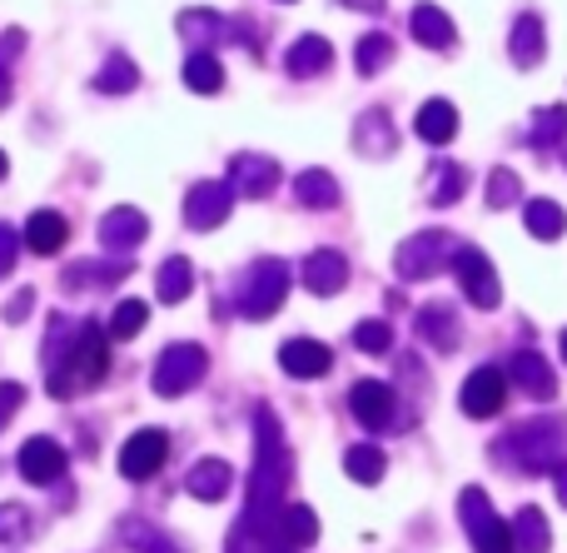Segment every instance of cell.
Returning <instances> with one entry per match:
<instances>
[{"instance_id":"6da1fadb","label":"cell","mask_w":567,"mask_h":553,"mask_svg":"<svg viewBox=\"0 0 567 553\" xmlns=\"http://www.w3.org/2000/svg\"><path fill=\"white\" fill-rule=\"evenodd\" d=\"M293 474V454L284 444V424L269 404L255 409V474H249V504L239 514V529L259 539H279L284 489Z\"/></svg>"},{"instance_id":"7a4b0ae2","label":"cell","mask_w":567,"mask_h":553,"mask_svg":"<svg viewBox=\"0 0 567 553\" xmlns=\"http://www.w3.org/2000/svg\"><path fill=\"white\" fill-rule=\"evenodd\" d=\"M105 375H110V335L105 325L85 319L75 329V339H70V349L50 365V399H70L80 389H95L105 385Z\"/></svg>"},{"instance_id":"3957f363","label":"cell","mask_w":567,"mask_h":553,"mask_svg":"<svg viewBox=\"0 0 567 553\" xmlns=\"http://www.w3.org/2000/svg\"><path fill=\"white\" fill-rule=\"evenodd\" d=\"M493 459L518 474H553L567 459V424L563 419H528L493 444Z\"/></svg>"},{"instance_id":"277c9868","label":"cell","mask_w":567,"mask_h":553,"mask_svg":"<svg viewBox=\"0 0 567 553\" xmlns=\"http://www.w3.org/2000/svg\"><path fill=\"white\" fill-rule=\"evenodd\" d=\"M458 519H463V529H468V539H473V553H518L513 524H503V519L493 514L488 494H483L478 484H468L458 494Z\"/></svg>"},{"instance_id":"5b68a950","label":"cell","mask_w":567,"mask_h":553,"mask_svg":"<svg viewBox=\"0 0 567 553\" xmlns=\"http://www.w3.org/2000/svg\"><path fill=\"white\" fill-rule=\"evenodd\" d=\"M284 295H289V265H284V259H255L249 275H245V285H239L235 305H239V315L259 325V319L279 315Z\"/></svg>"},{"instance_id":"8992f818","label":"cell","mask_w":567,"mask_h":553,"mask_svg":"<svg viewBox=\"0 0 567 553\" xmlns=\"http://www.w3.org/2000/svg\"><path fill=\"white\" fill-rule=\"evenodd\" d=\"M453 255H458V245L449 229H419L399 245L393 269H399V279H433L443 265H453Z\"/></svg>"},{"instance_id":"52a82bcc","label":"cell","mask_w":567,"mask_h":553,"mask_svg":"<svg viewBox=\"0 0 567 553\" xmlns=\"http://www.w3.org/2000/svg\"><path fill=\"white\" fill-rule=\"evenodd\" d=\"M209 369V355L199 345H189V339H179V345H169L165 355L155 359V375H150V385H155L159 399H179L189 395V389L205 379Z\"/></svg>"},{"instance_id":"ba28073f","label":"cell","mask_w":567,"mask_h":553,"mask_svg":"<svg viewBox=\"0 0 567 553\" xmlns=\"http://www.w3.org/2000/svg\"><path fill=\"white\" fill-rule=\"evenodd\" d=\"M453 275H458L463 295H468L473 309H498L503 305V285H498V269L488 265V255L473 245H458L453 255Z\"/></svg>"},{"instance_id":"9c48e42d","label":"cell","mask_w":567,"mask_h":553,"mask_svg":"<svg viewBox=\"0 0 567 553\" xmlns=\"http://www.w3.org/2000/svg\"><path fill=\"white\" fill-rule=\"evenodd\" d=\"M235 199L239 195L229 180H199V185H189V195H185V225L199 229V235H209V229H219L229 219Z\"/></svg>"},{"instance_id":"30bf717a","label":"cell","mask_w":567,"mask_h":553,"mask_svg":"<svg viewBox=\"0 0 567 553\" xmlns=\"http://www.w3.org/2000/svg\"><path fill=\"white\" fill-rule=\"evenodd\" d=\"M165 459H169L165 429H140V434H130L125 449H120V474H125L130 484H145V479H155L159 469H165Z\"/></svg>"},{"instance_id":"8fae6325","label":"cell","mask_w":567,"mask_h":553,"mask_svg":"<svg viewBox=\"0 0 567 553\" xmlns=\"http://www.w3.org/2000/svg\"><path fill=\"white\" fill-rule=\"evenodd\" d=\"M503 399H508V375H503L498 365L473 369V375L463 379V389H458V404H463V414L468 419H493L503 409Z\"/></svg>"},{"instance_id":"7c38bea8","label":"cell","mask_w":567,"mask_h":553,"mask_svg":"<svg viewBox=\"0 0 567 553\" xmlns=\"http://www.w3.org/2000/svg\"><path fill=\"white\" fill-rule=\"evenodd\" d=\"M349 409H353V419H359L363 429L403 424V419H399V395H393L383 379H359V385H353V395H349Z\"/></svg>"},{"instance_id":"4fadbf2b","label":"cell","mask_w":567,"mask_h":553,"mask_svg":"<svg viewBox=\"0 0 567 553\" xmlns=\"http://www.w3.org/2000/svg\"><path fill=\"white\" fill-rule=\"evenodd\" d=\"M229 185H235V195H245V199H269L279 190V160L245 150V155L229 160Z\"/></svg>"},{"instance_id":"5bb4252c","label":"cell","mask_w":567,"mask_h":553,"mask_svg":"<svg viewBox=\"0 0 567 553\" xmlns=\"http://www.w3.org/2000/svg\"><path fill=\"white\" fill-rule=\"evenodd\" d=\"M245 20H229L219 10H185L179 16V35L189 40L195 50H215V45H229V40H245Z\"/></svg>"},{"instance_id":"9a60e30c","label":"cell","mask_w":567,"mask_h":553,"mask_svg":"<svg viewBox=\"0 0 567 553\" xmlns=\"http://www.w3.org/2000/svg\"><path fill=\"white\" fill-rule=\"evenodd\" d=\"M20 479H30V484H55L60 474H65V449L55 444V439L50 434H35V439H25V444H20Z\"/></svg>"},{"instance_id":"2e32d148","label":"cell","mask_w":567,"mask_h":553,"mask_svg":"<svg viewBox=\"0 0 567 553\" xmlns=\"http://www.w3.org/2000/svg\"><path fill=\"white\" fill-rule=\"evenodd\" d=\"M508 379L528 399H538V404H548V399L558 395V375L548 369V359H543L538 349H518V355L508 359Z\"/></svg>"},{"instance_id":"e0dca14e","label":"cell","mask_w":567,"mask_h":553,"mask_svg":"<svg viewBox=\"0 0 567 553\" xmlns=\"http://www.w3.org/2000/svg\"><path fill=\"white\" fill-rule=\"evenodd\" d=\"M279 369L289 379H323L333 369V355L319 339H289V345L279 349Z\"/></svg>"},{"instance_id":"ac0fdd59","label":"cell","mask_w":567,"mask_h":553,"mask_svg":"<svg viewBox=\"0 0 567 553\" xmlns=\"http://www.w3.org/2000/svg\"><path fill=\"white\" fill-rule=\"evenodd\" d=\"M303 285H309V295H319V299L339 295V289L349 285V259H343L339 249H313V255L303 259Z\"/></svg>"},{"instance_id":"d6986e66","label":"cell","mask_w":567,"mask_h":553,"mask_svg":"<svg viewBox=\"0 0 567 553\" xmlns=\"http://www.w3.org/2000/svg\"><path fill=\"white\" fill-rule=\"evenodd\" d=\"M145 235H150V219L140 215L135 205H120V209H110V215L100 219V245H105V249H115V255H125V249H135Z\"/></svg>"},{"instance_id":"ffe728a7","label":"cell","mask_w":567,"mask_h":553,"mask_svg":"<svg viewBox=\"0 0 567 553\" xmlns=\"http://www.w3.org/2000/svg\"><path fill=\"white\" fill-rule=\"evenodd\" d=\"M353 145H359V155H369V160L393 155V145H399V130H393L389 110H379V105L363 110L359 125H353Z\"/></svg>"},{"instance_id":"44dd1931","label":"cell","mask_w":567,"mask_h":553,"mask_svg":"<svg viewBox=\"0 0 567 553\" xmlns=\"http://www.w3.org/2000/svg\"><path fill=\"white\" fill-rule=\"evenodd\" d=\"M409 30H413V40L419 45H429V50H453L458 45V25L449 20V10H439V6H413V16H409Z\"/></svg>"},{"instance_id":"7402d4cb","label":"cell","mask_w":567,"mask_h":553,"mask_svg":"<svg viewBox=\"0 0 567 553\" xmlns=\"http://www.w3.org/2000/svg\"><path fill=\"white\" fill-rule=\"evenodd\" d=\"M413 329H419V339L433 345L439 355H453V349H458V315H453L449 305H423L419 315H413Z\"/></svg>"},{"instance_id":"603a6c76","label":"cell","mask_w":567,"mask_h":553,"mask_svg":"<svg viewBox=\"0 0 567 553\" xmlns=\"http://www.w3.org/2000/svg\"><path fill=\"white\" fill-rule=\"evenodd\" d=\"M185 489L199 499V504H219V499L235 489V469H229L225 459H199V464L185 474Z\"/></svg>"},{"instance_id":"cb8c5ba5","label":"cell","mask_w":567,"mask_h":553,"mask_svg":"<svg viewBox=\"0 0 567 553\" xmlns=\"http://www.w3.org/2000/svg\"><path fill=\"white\" fill-rule=\"evenodd\" d=\"M508 55H513V65H523V70H533L543 55H548V30H543V20L533 16V10H528V16L513 20Z\"/></svg>"},{"instance_id":"d4e9b609","label":"cell","mask_w":567,"mask_h":553,"mask_svg":"<svg viewBox=\"0 0 567 553\" xmlns=\"http://www.w3.org/2000/svg\"><path fill=\"white\" fill-rule=\"evenodd\" d=\"M284 65H289L293 80H309V75H323V70L333 65V45L323 35H299L289 45V55H284Z\"/></svg>"},{"instance_id":"484cf974","label":"cell","mask_w":567,"mask_h":553,"mask_svg":"<svg viewBox=\"0 0 567 553\" xmlns=\"http://www.w3.org/2000/svg\"><path fill=\"white\" fill-rule=\"evenodd\" d=\"M413 130H419L423 145H449V140L458 135V110H453L449 100H429V105H419V115H413Z\"/></svg>"},{"instance_id":"4316f807","label":"cell","mask_w":567,"mask_h":553,"mask_svg":"<svg viewBox=\"0 0 567 553\" xmlns=\"http://www.w3.org/2000/svg\"><path fill=\"white\" fill-rule=\"evenodd\" d=\"M65 239H70V225H65V215H60V209H35V215L25 219L30 255H55Z\"/></svg>"},{"instance_id":"83f0119b","label":"cell","mask_w":567,"mask_h":553,"mask_svg":"<svg viewBox=\"0 0 567 553\" xmlns=\"http://www.w3.org/2000/svg\"><path fill=\"white\" fill-rule=\"evenodd\" d=\"M293 199H299L303 209H333L343 199V190L329 170H303V175L293 180Z\"/></svg>"},{"instance_id":"f1b7e54d","label":"cell","mask_w":567,"mask_h":553,"mask_svg":"<svg viewBox=\"0 0 567 553\" xmlns=\"http://www.w3.org/2000/svg\"><path fill=\"white\" fill-rule=\"evenodd\" d=\"M189 289H195V265H189L185 255H169L165 265H159V275H155L159 305H179V299H189Z\"/></svg>"},{"instance_id":"f546056e","label":"cell","mask_w":567,"mask_h":553,"mask_svg":"<svg viewBox=\"0 0 567 553\" xmlns=\"http://www.w3.org/2000/svg\"><path fill=\"white\" fill-rule=\"evenodd\" d=\"M185 85L195 90V95H219V90H225V65H219L215 50H189Z\"/></svg>"},{"instance_id":"4dcf8cb0","label":"cell","mask_w":567,"mask_h":553,"mask_svg":"<svg viewBox=\"0 0 567 553\" xmlns=\"http://www.w3.org/2000/svg\"><path fill=\"white\" fill-rule=\"evenodd\" d=\"M463 190H468V170H463V165H453V160H439V165L429 170V199L439 209L458 205Z\"/></svg>"},{"instance_id":"1f68e13d","label":"cell","mask_w":567,"mask_h":553,"mask_svg":"<svg viewBox=\"0 0 567 553\" xmlns=\"http://www.w3.org/2000/svg\"><path fill=\"white\" fill-rule=\"evenodd\" d=\"M523 225H528L533 239H558L567 229V209L558 199H528V205H523Z\"/></svg>"},{"instance_id":"d6a6232c","label":"cell","mask_w":567,"mask_h":553,"mask_svg":"<svg viewBox=\"0 0 567 553\" xmlns=\"http://www.w3.org/2000/svg\"><path fill=\"white\" fill-rule=\"evenodd\" d=\"M279 539L289 549H309L313 539H319V514H313L309 504H284L279 514Z\"/></svg>"},{"instance_id":"836d02e7","label":"cell","mask_w":567,"mask_h":553,"mask_svg":"<svg viewBox=\"0 0 567 553\" xmlns=\"http://www.w3.org/2000/svg\"><path fill=\"white\" fill-rule=\"evenodd\" d=\"M130 275V259H85V265L65 269V289H85V285H120Z\"/></svg>"},{"instance_id":"e575fe53","label":"cell","mask_w":567,"mask_h":553,"mask_svg":"<svg viewBox=\"0 0 567 553\" xmlns=\"http://www.w3.org/2000/svg\"><path fill=\"white\" fill-rule=\"evenodd\" d=\"M513 539H518V553H548L553 549V534H548V519H543V509H518V519H513Z\"/></svg>"},{"instance_id":"d590c367","label":"cell","mask_w":567,"mask_h":553,"mask_svg":"<svg viewBox=\"0 0 567 553\" xmlns=\"http://www.w3.org/2000/svg\"><path fill=\"white\" fill-rule=\"evenodd\" d=\"M120 544L135 549V553H179V544L165 534V529L140 524V519H125V524H120Z\"/></svg>"},{"instance_id":"8d00e7d4","label":"cell","mask_w":567,"mask_h":553,"mask_svg":"<svg viewBox=\"0 0 567 553\" xmlns=\"http://www.w3.org/2000/svg\"><path fill=\"white\" fill-rule=\"evenodd\" d=\"M135 85H140V70H135V60H130V55H110L105 65L95 70V90H100V95H130Z\"/></svg>"},{"instance_id":"74e56055","label":"cell","mask_w":567,"mask_h":553,"mask_svg":"<svg viewBox=\"0 0 567 553\" xmlns=\"http://www.w3.org/2000/svg\"><path fill=\"white\" fill-rule=\"evenodd\" d=\"M343 469H349V479H359V484H379L389 459H383L379 444H349L343 449Z\"/></svg>"},{"instance_id":"f35d334b","label":"cell","mask_w":567,"mask_h":553,"mask_svg":"<svg viewBox=\"0 0 567 553\" xmlns=\"http://www.w3.org/2000/svg\"><path fill=\"white\" fill-rule=\"evenodd\" d=\"M528 140H533L538 150L563 145V140H567V105H548V110H538V115H533Z\"/></svg>"},{"instance_id":"ab89813d","label":"cell","mask_w":567,"mask_h":553,"mask_svg":"<svg viewBox=\"0 0 567 553\" xmlns=\"http://www.w3.org/2000/svg\"><path fill=\"white\" fill-rule=\"evenodd\" d=\"M389 60H393V40L383 35V30H369V35L359 40V50H353V65H359V75H379Z\"/></svg>"},{"instance_id":"60d3db41","label":"cell","mask_w":567,"mask_h":553,"mask_svg":"<svg viewBox=\"0 0 567 553\" xmlns=\"http://www.w3.org/2000/svg\"><path fill=\"white\" fill-rule=\"evenodd\" d=\"M145 319H150L145 299H120L115 319H110V339H135L140 329H145Z\"/></svg>"},{"instance_id":"b9f144b4","label":"cell","mask_w":567,"mask_h":553,"mask_svg":"<svg viewBox=\"0 0 567 553\" xmlns=\"http://www.w3.org/2000/svg\"><path fill=\"white\" fill-rule=\"evenodd\" d=\"M353 345H359L363 355H389L393 349V325L389 319H363V325L353 329Z\"/></svg>"},{"instance_id":"7bdbcfd3","label":"cell","mask_w":567,"mask_h":553,"mask_svg":"<svg viewBox=\"0 0 567 553\" xmlns=\"http://www.w3.org/2000/svg\"><path fill=\"white\" fill-rule=\"evenodd\" d=\"M518 199H523L518 175H513V170H493L488 175V209H508V205H518Z\"/></svg>"},{"instance_id":"ee69618b","label":"cell","mask_w":567,"mask_h":553,"mask_svg":"<svg viewBox=\"0 0 567 553\" xmlns=\"http://www.w3.org/2000/svg\"><path fill=\"white\" fill-rule=\"evenodd\" d=\"M35 529L25 504H0V544H20V539Z\"/></svg>"},{"instance_id":"f6af8a7d","label":"cell","mask_w":567,"mask_h":553,"mask_svg":"<svg viewBox=\"0 0 567 553\" xmlns=\"http://www.w3.org/2000/svg\"><path fill=\"white\" fill-rule=\"evenodd\" d=\"M20 404H25V385H16V379H6L0 385V434L10 429V419L20 414Z\"/></svg>"},{"instance_id":"bcb514c9","label":"cell","mask_w":567,"mask_h":553,"mask_svg":"<svg viewBox=\"0 0 567 553\" xmlns=\"http://www.w3.org/2000/svg\"><path fill=\"white\" fill-rule=\"evenodd\" d=\"M16 255H20V235L10 225H0V279L16 269Z\"/></svg>"},{"instance_id":"7dc6e473","label":"cell","mask_w":567,"mask_h":553,"mask_svg":"<svg viewBox=\"0 0 567 553\" xmlns=\"http://www.w3.org/2000/svg\"><path fill=\"white\" fill-rule=\"evenodd\" d=\"M20 50H25V30H6V35H0V75L10 70V60H16Z\"/></svg>"},{"instance_id":"c3c4849f","label":"cell","mask_w":567,"mask_h":553,"mask_svg":"<svg viewBox=\"0 0 567 553\" xmlns=\"http://www.w3.org/2000/svg\"><path fill=\"white\" fill-rule=\"evenodd\" d=\"M30 309H35V289H20V295L6 305V319H10V325H20V319H25Z\"/></svg>"},{"instance_id":"681fc988","label":"cell","mask_w":567,"mask_h":553,"mask_svg":"<svg viewBox=\"0 0 567 553\" xmlns=\"http://www.w3.org/2000/svg\"><path fill=\"white\" fill-rule=\"evenodd\" d=\"M553 484H558V499H563V509H567V459L553 469Z\"/></svg>"},{"instance_id":"f907efd6","label":"cell","mask_w":567,"mask_h":553,"mask_svg":"<svg viewBox=\"0 0 567 553\" xmlns=\"http://www.w3.org/2000/svg\"><path fill=\"white\" fill-rule=\"evenodd\" d=\"M343 6H349V10H369V16H373V10H383V0H343Z\"/></svg>"},{"instance_id":"816d5d0a","label":"cell","mask_w":567,"mask_h":553,"mask_svg":"<svg viewBox=\"0 0 567 553\" xmlns=\"http://www.w3.org/2000/svg\"><path fill=\"white\" fill-rule=\"evenodd\" d=\"M6 100H10V80L0 75V105H6Z\"/></svg>"},{"instance_id":"f5cc1de1","label":"cell","mask_w":567,"mask_h":553,"mask_svg":"<svg viewBox=\"0 0 567 553\" xmlns=\"http://www.w3.org/2000/svg\"><path fill=\"white\" fill-rule=\"evenodd\" d=\"M10 175V160H6V150H0V180H6Z\"/></svg>"},{"instance_id":"db71d44e","label":"cell","mask_w":567,"mask_h":553,"mask_svg":"<svg viewBox=\"0 0 567 553\" xmlns=\"http://www.w3.org/2000/svg\"><path fill=\"white\" fill-rule=\"evenodd\" d=\"M563 359H567V329H563Z\"/></svg>"},{"instance_id":"11a10c76","label":"cell","mask_w":567,"mask_h":553,"mask_svg":"<svg viewBox=\"0 0 567 553\" xmlns=\"http://www.w3.org/2000/svg\"><path fill=\"white\" fill-rule=\"evenodd\" d=\"M284 6H289V0H284Z\"/></svg>"}]
</instances>
